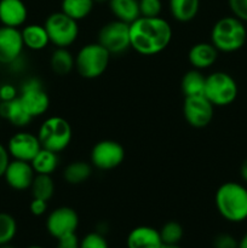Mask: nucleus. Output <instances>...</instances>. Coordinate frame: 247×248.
<instances>
[{"label":"nucleus","instance_id":"f257e3e1","mask_svg":"<svg viewBox=\"0 0 247 248\" xmlns=\"http://www.w3.org/2000/svg\"><path fill=\"white\" fill-rule=\"evenodd\" d=\"M172 35L171 24L160 16H139L130 23L131 48L142 56H155L166 50Z\"/></svg>","mask_w":247,"mask_h":248},{"label":"nucleus","instance_id":"f03ea898","mask_svg":"<svg viewBox=\"0 0 247 248\" xmlns=\"http://www.w3.org/2000/svg\"><path fill=\"white\" fill-rule=\"evenodd\" d=\"M215 205L222 218L230 223L247 219V186L237 182H225L215 194Z\"/></svg>","mask_w":247,"mask_h":248},{"label":"nucleus","instance_id":"7ed1b4c3","mask_svg":"<svg viewBox=\"0 0 247 248\" xmlns=\"http://www.w3.org/2000/svg\"><path fill=\"white\" fill-rule=\"evenodd\" d=\"M211 43L219 52L232 53L241 50L247 40V29L242 21L234 16L218 19L211 29Z\"/></svg>","mask_w":247,"mask_h":248},{"label":"nucleus","instance_id":"20e7f679","mask_svg":"<svg viewBox=\"0 0 247 248\" xmlns=\"http://www.w3.org/2000/svg\"><path fill=\"white\" fill-rule=\"evenodd\" d=\"M110 57V53L99 43L86 44L75 55V69L84 79H97L108 69Z\"/></svg>","mask_w":247,"mask_h":248},{"label":"nucleus","instance_id":"39448f33","mask_svg":"<svg viewBox=\"0 0 247 248\" xmlns=\"http://www.w3.org/2000/svg\"><path fill=\"white\" fill-rule=\"evenodd\" d=\"M41 148L60 154L69 147L73 130L68 120L62 116H50L45 119L36 133Z\"/></svg>","mask_w":247,"mask_h":248},{"label":"nucleus","instance_id":"423d86ee","mask_svg":"<svg viewBox=\"0 0 247 248\" xmlns=\"http://www.w3.org/2000/svg\"><path fill=\"white\" fill-rule=\"evenodd\" d=\"M50 44L56 47H70L79 38V24L64 12H52L44 22Z\"/></svg>","mask_w":247,"mask_h":248},{"label":"nucleus","instance_id":"0eeeda50","mask_svg":"<svg viewBox=\"0 0 247 248\" xmlns=\"http://www.w3.org/2000/svg\"><path fill=\"white\" fill-rule=\"evenodd\" d=\"M239 87L230 74L225 72H213L206 77L203 94L213 107H228L236 99Z\"/></svg>","mask_w":247,"mask_h":248},{"label":"nucleus","instance_id":"6e6552de","mask_svg":"<svg viewBox=\"0 0 247 248\" xmlns=\"http://www.w3.org/2000/svg\"><path fill=\"white\" fill-rule=\"evenodd\" d=\"M97 43L101 44L111 56L126 52L131 48L130 24L119 19L103 24L98 31Z\"/></svg>","mask_w":247,"mask_h":248},{"label":"nucleus","instance_id":"1a4fd4ad","mask_svg":"<svg viewBox=\"0 0 247 248\" xmlns=\"http://www.w3.org/2000/svg\"><path fill=\"white\" fill-rule=\"evenodd\" d=\"M18 98L33 119L43 116L50 108V97L38 78H29L22 84Z\"/></svg>","mask_w":247,"mask_h":248},{"label":"nucleus","instance_id":"9d476101","mask_svg":"<svg viewBox=\"0 0 247 248\" xmlns=\"http://www.w3.org/2000/svg\"><path fill=\"white\" fill-rule=\"evenodd\" d=\"M125 160V149L119 142L103 140L97 142L90 153V162L99 171H110L120 166Z\"/></svg>","mask_w":247,"mask_h":248},{"label":"nucleus","instance_id":"9b49d317","mask_svg":"<svg viewBox=\"0 0 247 248\" xmlns=\"http://www.w3.org/2000/svg\"><path fill=\"white\" fill-rule=\"evenodd\" d=\"M79 216L74 208L61 206L48 213L46 218V230L53 239L75 234L79 227Z\"/></svg>","mask_w":247,"mask_h":248},{"label":"nucleus","instance_id":"f8f14e48","mask_svg":"<svg viewBox=\"0 0 247 248\" xmlns=\"http://www.w3.org/2000/svg\"><path fill=\"white\" fill-rule=\"evenodd\" d=\"M183 115L189 126L203 128L208 126L215 115V107L205 94L184 97Z\"/></svg>","mask_w":247,"mask_h":248},{"label":"nucleus","instance_id":"ddd939ff","mask_svg":"<svg viewBox=\"0 0 247 248\" xmlns=\"http://www.w3.org/2000/svg\"><path fill=\"white\" fill-rule=\"evenodd\" d=\"M6 148L12 159L31 162L41 149V144L36 135L19 131L10 137Z\"/></svg>","mask_w":247,"mask_h":248},{"label":"nucleus","instance_id":"4468645a","mask_svg":"<svg viewBox=\"0 0 247 248\" xmlns=\"http://www.w3.org/2000/svg\"><path fill=\"white\" fill-rule=\"evenodd\" d=\"M24 44L21 29L12 27H0V63L10 65L23 52Z\"/></svg>","mask_w":247,"mask_h":248},{"label":"nucleus","instance_id":"2eb2a0df","mask_svg":"<svg viewBox=\"0 0 247 248\" xmlns=\"http://www.w3.org/2000/svg\"><path fill=\"white\" fill-rule=\"evenodd\" d=\"M35 177L31 162L12 159L7 165L4 173V179L7 186L16 191H24L31 189Z\"/></svg>","mask_w":247,"mask_h":248},{"label":"nucleus","instance_id":"dca6fc26","mask_svg":"<svg viewBox=\"0 0 247 248\" xmlns=\"http://www.w3.org/2000/svg\"><path fill=\"white\" fill-rule=\"evenodd\" d=\"M28 18V9L23 0H0V23L5 27L19 28Z\"/></svg>","mask_w":247,"mask_h":248},{"label":"nucleus","instance_id":"f3484780","mask_svg":"<svg viewBox=\"0 0 247 248\" xmlns=\"http://www.w3.org/2000/svg\"><path fill=\"white\" fill-rule=\"evenodd\" d=\"M162 245L159 230L149 225H139L128 232L127 248H160Z\"/></svg>","mask_w":247,"mask_h":248},{"label":"nucleus","instance_id":"a211bd4d","mask_svg":"<svg viewBox=\"0 0 247 248\" xmlns=\"http://www.w3.org/2000/svg\"><path fill=\"white\" fill-rule=\"evenodd\" d=\"M219 51L213 46V44L206 43H198L189 48L188 52V61L194 69L203 70L207 68L212 67L218 58Z\"/></svg>","mask_w":247,"mask_h":248},{"label":"nucleus","instance_id":"6ab92c4d","mask_svg":"<svg viewBox=\"0 0 247 248\" xmlns=\"http://www.w3.org/2000/svg\"><path fill=\"white\" fill-rule=\"evenodd\" d=\"M0 116L17 128L26 127L33 120L18 97L10 102H0Z\"/></svg>","mask_w":247,"mask_h":248},{"label":"nucleus","instance_id":"aec40b11","mask_svg":"<svg viewBox=\"0 0 247 248\" xmlns=\"http://www.w3.org/2000/svg\"><path fill=\"white\" fill-rule=\"evenodd\" d=\"M21 34L24 47L28 50L41 51L47 47L50 44V39L44 24H26L21 29Z\"/></svg>","mask_w":247,"mask_h":248},{"label":"nucleus","instance_id":"412c9836","mask_svg":"<svg viewBox=\"0 0 247 248\" xmlns=\"http://www.w3.org/2000/svg\"><path fill=\"white\" fill-rule=\"evenodd\" d=\"M170 14L181 23L193 21L200 10V0H169Z\"/></svg>","mask_w":247,"mask_h":248},{"label":"nucleus","instance_id":"4be33fe9","mask_svg":"<svg viewBox=\"0 0 247 248\" xmlns=\"http://www.w3.org/2000/svg\"><path fill=\"white\" fill-rule=\"evenodd\" d=\"M93 172V166L91 162L84 160L72 161L63 170V178L70 186H80L90 179Z\"/></svg>","mask_w":247,"mask_h":248},{"label":"nucleus","instance_id":"5701e85b","mask_svg":"<svg viewBox=\"0 0 247 248\" xmlns=\"http://www.w3.org/2000/svg\"><path fill=\"white\" fill-rule=\"evenodd\" d=\"M108 5L115 19L128 24L140 16L138 0H109Z\"/></svg>","mask_w":247,"mask_h":248},{"label":"nucleus","instance_id":"b1692460","mask_svg":"<svg viewBox=\"0 0 247 248\" xmlns=\"http://www.w3.org/2000/svg\"><path fill=\"white\" fill-rule=\"evenodd\" d=\"M50 67L55 74L65 77L75 69V57L68 48L56 47L51 53Z\"/></svg>","mask_w":247,"mask_h":248},{"label":"nucleus","instance_id":"393cba45","mask_svg":"<svg viewBox=\"0 0 247 248\" xmlns=\"http://www.w3.org/2000/svg\"><path fill=\"white\" fill-rule=\"evenodd\" d=\"M31 165L35 174L52 176L53 172L57 170L58 165H60V157H58L57 153L41 148L35 157L31 161Z\"/></svg>","mask_w":247,"mask_h":248},{"label":"nucleus","instance_id":"a878e982","mask_svg":"<svg viewBox=\"0 0 247 248\" xmlns=\"http://www.w3.org/2000/svg\"><path fill=\"white\" fill-rule=\"evenodd\" d=\"M206 77L202 74V70L190 69L183 75L181 81V90L184 97L198 96L203 94L205 90Z\"/></svg>","mask_w":247,"mask_h":248},{"label":"nucleus","instance_id":"bb28decb","mask_svg":"<svg viewBox=\"0 0 247 248\" xmlns=\"http://www.w3.org/2000/svg\"><path fill=\"white\" fill-rule=\"evenodd\" d=\"M94 5L93 0H62L61 11L79 22L90 16Z\"/></svg>","mask_w":247,"mask_h":248},{"label":"nucleus","instance_id":"cd10ccee","mask_svg":"<svg viewBox=\"0 0 247 248\" xmlns=\"http://www.w3.org/2000/svg\"><path fill=\"white\" fill-rule=\"evenodd\" d=\"M31 190L33 198L48 201L55 195V182L48 174H35Z\"/></svg>","mask_w":247,"mask_h":248},{"label":"nucleus","instance_id":"c85d7f7f","mask_svg":"<svg viewBox=\"0 0 247 248\" xmlns=\"http://www.w3.org/2000/svg\"><path fill=\"white\" fill-rule=\"evenodd\" d=\"M162 244L177 245L182 241L184 236V229L181 223L176 220H169L159 230Z\"/></svg>","mask_w":247,"mask_h":248},{"label":"nucleus","instance_id":"c756f323","mask_svg":"<svg viewBox=\"0 0 247 248\" xmlns=\"http://www.w3.org/2000/svg\"><path fill=\"white\" fill-rule=\"evenodd\" d=\"M17 234V222L12 215L0 212V245L10 244Z\"/></svg>","mask_w":247,"mask_h":248},{"label":"nucleus","instance_id":"7c9ffc66","mask_svg":"<svg viewBox=\"0 0 247 248\" xmlns=\"http://www.w3.org/2000/svg\"><path fill=\"white\" fill-rule=\"evenodd\" d=\"M80 248H109V245L103 234L92 232L80 240Z\"/></svg>","mask_w":247,"mask_h":248},{"label":"nucleus","instance_id":"2f4dec72","mask_svg":"<svg viewBox=\"0 0 247 248\" xmlns=\"http://www.w3.org/2000/svg\"><path fill=\"white\" fill-rule=\"evenodd\" d=\"M142 17H159L162 11L161 0H138Z\"/></svg>","mask_w":247,"mask_h":248},{"label":"nucleus","instance_id":"473e14b6","mask_svg":"<svg viewBox=\"0 0 247 248\" xmlns=\"http://www.w3.org/2000/svg\"><path fill=\"white\" fill-rule=\"evenodd\" d=\"M232 16L247 23V0H228Z\"/></svg>","mask_w":247,"mask_h":248},{"label":"nucleus","instance_id":"72a5a7b5","mask_svg":"<svg viewBox=\"0 0 247 248\" xmlns=\"http://www.w3.org/2000/svg\"><path fill=\"white\" fill-rule=\"evenodd\" d=\"M213 248H237L239 241L228 232H220L216 235L212 241Z\"/></svg>","mask_w":247,"mask_h":248},{"label":"nucleus","instance_id":"f704fd0d","mask_svg":"<svg viewBox=\"0 0 247 248\" xmlns=\"http://www.w3.org/2000/svg\"><path fill=\"white\" fill-rule=\"evenodd\" d=\"M18 97V91L11 84L0 85V102H10Z\"/></svg>","mask_w":247,"mask_h":248},{"label":"nucleus","instance_id":"c9c22d12","mask_svg":"<svg viewBox=\"0 0 247 248\" xmlns=\"http://www.w3.org/2000/svg\"><path fill=\"white\" fill-rule=\"evenodd\" d=\"M29 211L35 217H41L47 212V201L33 198V200L31 201V205H29Z\"/></svg>","mask_w":247,"mask_h":248},{"label":"nucleus","instance_id":"e433bc0d","mask_svg":"<svg viewBox=\"0 0 247 248\" xmlns=\"http://www.w3.org/2000/svg\"><path fill=\"white\" fill-rule=\"evenodd\" d=\"M56 248H80V240L77 239V232L57 239Z\"/></svg>","mask_w":247,"mask_h":248},{"label":"nucleus","instance_id":"4c0bfd02","mask_svg":"<svg viewBox=\"0 0 247 248\" xmlns=\"http://www.w3.org/2000/svg\"><path fill=\"white\" fill-rule=\"evenodd\" d=\"M10 154L7 152V148L5 147L2 143H0V178L4 177L5 171H6L7 165L10 164L11 159H10Z\"/></svg>","mask_w":247,"mask_h":248},{"label":"nucleus","instance_id":"58836bf2","mask_svg":"<svg viewBox=\"0 0 247 248\" xmlns=\"http://www.w3.org/2000/svg\"><path fill=\"white\" fill-rule=\"evenodd\" d=\"M240 177L244 181L245 184H247V159L244 160L240 166Z\"/></svg>","mask_w":247,"mask_h":248},{"label":"nucleus","instance_id":"ea45409f","mask_svg":"<svg viewBox=\"0 0 247 248\" xmlns=\"http://www.w3.org/2000/svg\"><path fill=\"white\" fill-rule=\"evenodd\" d=\"M237 248H247V232H245L244 236L239 240V246Z\"/></svg>","mask_w":247,"mask_h":248},{"label":"nucleus","instance_id":"a19ab883","mask_svg":"<svg viewBox=\"0 0 247 248\" xmlns=\"http://www.w3.org/2000/svg\"><path fill=\"white\" fill-rule=\"evenodd\" d=\"M160 248H182L178 244L177 245H169V244H162Z\"/></svg>","mask_w":247,"mask_h":248},{"label":"nucleus","instance_id":"79ce46f5","mask_svg":"<svg viewBox=\"0 0 247 248\" xmlns=\"http://www.w3.org/2000/svg\"><path fill=\"white\" fill-rule=\"evenodd\" d=\"M0 248H17V247H15V246H14V245H11V242H10V244L0 245Z\"/></svg>","mask_w":247,"mask_h":248},{"label":"nucleus","instance_id":"37998d69","mask_svg":"<svg viewBox=\"0 0 247 248\" xmlns=\"http://www.w3.org/2000/svg\"><path fill=\"white\" fill-rule=\"evenodd\" d=\"M93 1H94V4H106V2L108 4L109 0H93Z\"/></svg>","mask_w":247,"mask_h":248},{"label":"nucleus","instance_id":"c03bdc74","mask_svg":"<svg viewBox=\"0 0 247 248\" xmlns=\"http://www.w3.org/2000/svg\"><path fill=\"white\" fill-rule=\"evenodd\" d=\"M27 248H44V247L38 246V245H31V246H28Z\"/></svg>","mask_w":247,"mask_h":248}]
</instances>
